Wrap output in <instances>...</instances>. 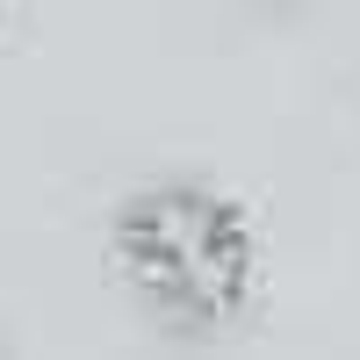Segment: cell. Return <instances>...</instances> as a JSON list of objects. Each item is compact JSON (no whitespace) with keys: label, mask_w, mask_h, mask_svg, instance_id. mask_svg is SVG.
<instances>
[{"label":"cell","mask_w":360,"mask_h":360,"mask_svg":"<svg viewBox=\"0 0 360 360\" xmlns=\"http://www.w3.org/2000/svg\"><path fill=\"white\" fill-rule=\"evenodd\" d=\"M115 274L173 332H224L259 295V231L202 180H159L115 217Z\"/></svg>","instance_id":"cell-1"}]
</instances>
